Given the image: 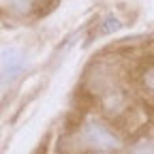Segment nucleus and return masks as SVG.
Instances as JSON below:
<instances>
[{
  "instance_id": "1",
  "label": "nucleus",
  "mask_w": 154,
  "mask_h": 154,
  "mask_svg": "<svg viewBox=\"0 0 154 154\" xmlns=\"http://www.w3.org/2000/svg\"><path fill=\"white\" fill-rule=\"evenodd\" d=\"M82 141L92 148V150H99V152H109V150H116L120 148V139L101 122L96 120H90L84 124L82 128Z\"/></svg>"
},
{
  "instance_id": "4",
  "label": "nucleus",
  "mask_w": 154,
  "mask_h": 154,
  "mask_svg": "<svg viewBox=\"0 0 154 154\" xmlns=\"http://www.w3.org/2000/svg\"><path fill=\"white\" fill-rule=\"evenodd\" d=\"M2 5L15 13H28L34 5V0H2Z\"/></svg>"
},
{
  "instance_id": "2",
  "label": "nucleus",
  "mask_w": 154,
  "mask_h": 154,
  "mask_svg": "<svg viewBox=\"0 0 154 154\" xmlns=\"http://www.w3.org/2000/svg\"><path fill=\"white\" fill-rule=\"evenodd\" d=\"M26 71V54L15 47L2 49V88L7 90Z\"/></svg>"
},
{
  "instance_id": "3",
  "label": "nucleus",
  "mask_w": 154,
  "mask_h": 154,
  "mask_svg": "<svg viewBox=\"0 0 154 154\" xmlns=\"http://www.w3.org/2000/svg\"><path fill=\"white\" fill-rule=\"evenodd\" d=\"M126 154H154V139L150 137H139L137 141H133L126 150Z\"/></svg>"
},
{
  "instance_id": "5",
  "label": "nucleus",
  "mask_w": 154,
  "mask_h": 154,
  "mask_svg": "<svg viewBox=\"0 0 154 154\" xmlns=\"http://www.w3.org/2000/svg\"><path fill=\"white\" fill-rule=\"evenodd\" d=\"M141 86H143V90H148L150 94H154V64L143 71V75H141Z\"/></svg>"
}]
</instances>
